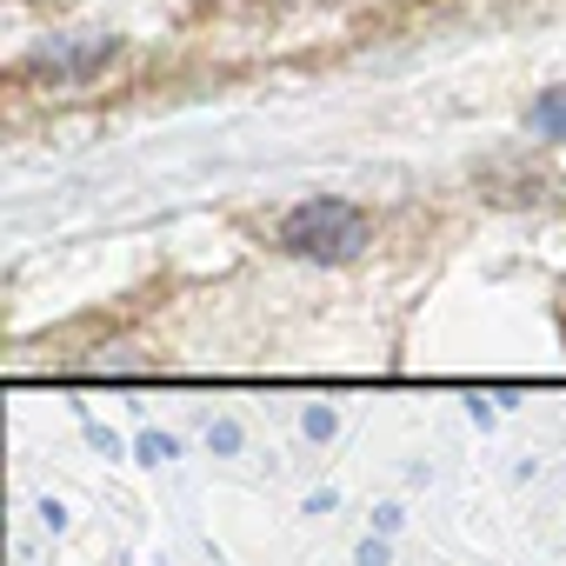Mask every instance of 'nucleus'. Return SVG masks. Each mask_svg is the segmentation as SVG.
<instances>
[{"label": "nucleus", "mask_w": 566, "mask_h": 566, "mask_svg": "<svg viewBox=\"0 0 566 566\" xmlns=\"http://www.w3.org/2000/svg\"><path fill=\"white\" fill-rule=\"evenodd\" d=\"M280 247L301 253V260H354L367 247V213L354 200H334V193L301 200L280 220Z\"/></svg>", "instance_id": "f257e3e1"}, {"label": "nucleus", "mask_w": 566, "mask_h": 566, "mask_svg": "<svg viewBox=\"0 0 566 566\" xmlns=\"http://www.w3.org/2000/svg\"><path fill=\"white\" fill-rule=\"evenodd\" d=\"M120 54V41L114 34H54V41H41L34 48V74H54V81H87L94 67H107Z\"/></svg>", "instance_id": "f03ea898"}, {"label": "nucleus", "mask_w": 566, "mask_h": 566, "mask_svg": "<svg viewBox=\"0 0 566 566\" xmlns=\"http://www.w3.org/2000/svg\"><path fill=\"white\" fill-rule=\"evenodd\" d=\"M533 134L566 140V87H546V94L533 101Z\"/></svg>", "instance_id": "7ed1b4c3"}, {"label": "nucleus", "mask_w": 566, "mask_h": 566, "mask_svg": "<svg viewBox=\"0 0 566 566\" xmlns=\"http://www.w3.org/2000/svg\"><path fill=\"white\" fill-rule=\"evenodd\" d=\"M207 440H213V453H233V447H240V427H233V420H220Z\"/></svg>", "instance_id": "20e7f679"}, {"label": "nucleus", "mask_w": 566, "mask_h": 566, "mask_svg": "<svg viewBox=\"0 0 566 566\" xmlns=\"http://www.w3.org/2000/svg\"><path fill=\"white\" fill-rule=\"evenodd\" d=\"M140 460H174V440H167V433H147V440H140Z\"/></svg>", "instance_id": "39448f33"}, {"label": "nucleus", "mask_w": 566, "mask_h": 566, "mask_svg": "<svg viewBox=\"0 0 566 566\" xmlns=\"http://www.w3.org/2000/svg\"><path fill=\"white\" fill-rule=\"evenodd\" d=\"M307 433H314V440H327V433H334V413H327V407H314V413H307Z\"/></svg>", "instance_id": "423d86ee"}, {"label": "nucleus", "mask_w": 566, "mask_h": 566, "mask_svg": "<svg viewBox=\"0 0 566 566\" xmlns=\"http://www.w3.org/2000/svg\"><path fill=\"white\" fill-rule=\"evenodd\" d=\"M360 566H387V546H380V539H367V546H360Z\"/></svg>", "instance_id": "0eeeda50"}]
</instances>
